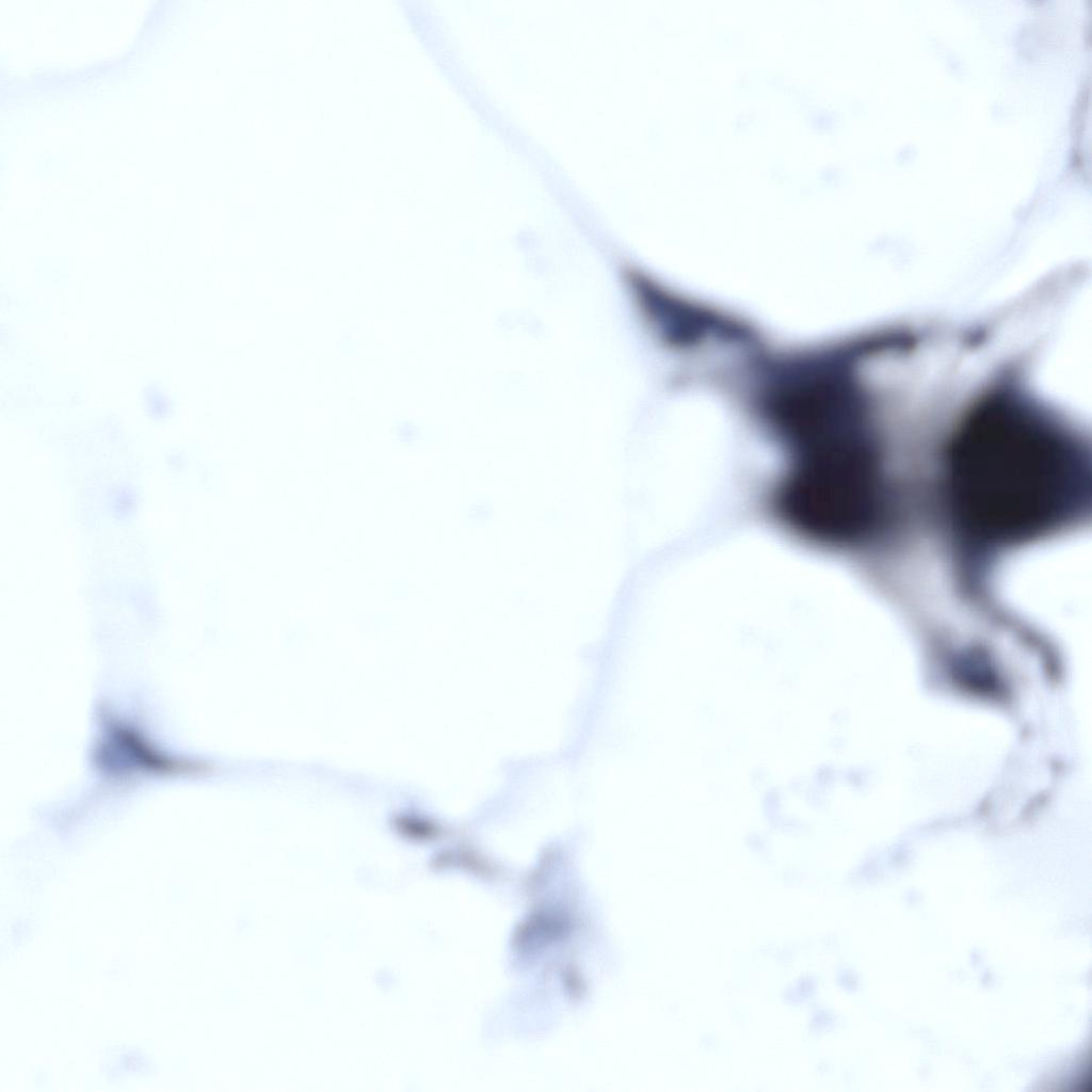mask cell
I'll list each match as a JSON object with an SVG mask.
<instances>
[{
	"instance_id": "1",
	"label": "cell",
	"mask_w": 1092,
	"mask_h": 1092,
	"mask_svg": "<svg viewBox=\"0 0 1092 1092\" xmlns=\"http://www.w3.org/2000/svg\"><path fill=\"white\" fill-rule=\"evenodd\" d=\"M946 488L966 534L1023 543L1062 527L1089 503L1090 465L1062 425L999 389L978 400L954 431Z\"/></svg>"
},
{
	"instance_id": "2",
	"label": "cell",
	"mask_w": 1092,
	"mask_h": 1092,
	"mask_svg": "<svg viewBox=\"0 0 1092 1092\" xmlns=\"http://www.w3.org/2000/svg\"><path fill=\"white\" fill-rule=\"evenodd\" d=\"M880 456L864 428L794 451L773 510L791 532L825 547H851L878 529L884 509Z\"/></svg>"
}]
</instances>
